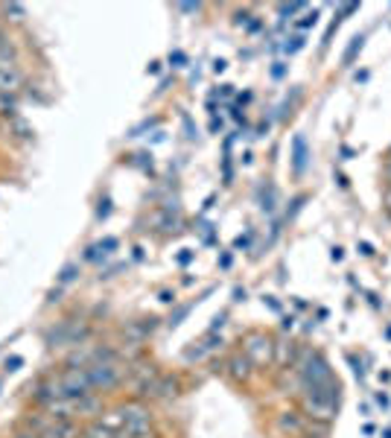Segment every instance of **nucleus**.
Returning <instances> with one entry per match:
<instances>
[{
  "instance_id": "nucleus-1",
  "label": "nucleus",
  "mask_w": 391,
  "mask_h": 438,
  "mask_svg": "<svg viewBox=\"0 0 391 438\" xmlns=\"http://www.w3.org/2000/svg\"><path fill=\"white\" fill-rule=\"evenodd\" d=\"M59 397H71V400H85L94 395V386L88 377V368H68L59 377H53Z\"/></svg>"
},
{
  "instance_id": "nucleus-2",
  "label": "nucleus",
  "mask_w": 391,
  "mask_h": 438,
  "mask_svg": "<svg viewBox=\"0 0 391 438\" xmlns=\"http://www.w3.org/2000/svg\"><path fill=\"white\" fill-rule=\"evenodd\" d=\"M88 377H91L94 388H103L105 392V388H114L123 380V368L117 365V360H114V353H105L94 365H88Z\"/></svg>"
},
{
  "instance_id": "nucleus-3",
  "label": "nucleus",
  "mask_w": 391,
  "mask_h": 438,
  "mask_svg": "<svg viewBox=\"0 0 391 438\" xmlns=\"http://www.w3.org/2000/svg\"><path fill=\"white\" fill-rule=\"evenodd\" d=\"M246 356H249V363H254V365H266L272 360V342L266 336H251L249 345H246Z\"/></svg>"
},
{
  "instance_id": "nucleus-4",
  "label": "nucleus",
  "mask_w": 391,
  "mask_h": 438,
  "mask_svg": "<svg viewBox=\"0 0 391 438\" xmlns=\"http://www.w3.org/2000/svg\"><path fill=\"white\" fill-rule=\"evenodd\" d=\"M307 158H309L307 140H304V135H295V140H292V170H295V175H304Z\"/></svg>"
},
{
  "instance_id": "nucleus-5",
  "label": "nucleus",
  "mask_w": 391,
  "mask_h": 438,
  "mask_svg": "<svg viewBox=\"0 0 391 438\" xmlns=\"http://www.w3.org/2000/svg\"><path fill=\"white\" fill-rule=\"evenodd\" d=\"M73 435H76V427L71 421H56V418H53V424H47L41 430V438H73Z\"/></svg>"
},
{
  "instance_id": "nucleus-6",
  "label": "nucleus",
  "mask_w": 391,
  "mask_h": 438,
  "mask_svg": "<svg viewBox=\"0 0 391 438\" xmlns=\"http://www.w3.org/2000/svg\"><path fill=\"white\" fill-rule=\"evenodd\" d=\"M362 47H365V36H353L351 44H348V50H345V56H341V64H345V68H351V64L356 61V56L362 53Z\"/></svg>"
},
{
  "instance_id": "nucleus-7",
  "label": "nucleus",
  "mask_w": 391,
  "mask_h": 438,
  "mask_svg": "<svg viewBox=\"0 0 391 438\" xmlns=\"http://www.w3.org/2000/svg\"><path fill=\"white\" fill-rule=\"evenodd\" d=\"M231 374L239 377V380H246L251 374V363H249V356H234L231 360Z\"/></svg>"
},
{
  "instance_id": "nucleus-8",
  "label": "nucleus",
  "mask_w": 391,
  "mask_h": 438,
  "mask_svg": "<svg viewBox=\"0 0 391 438\" xmlns=\"http://www.w3.org/2000/svg\"><path fill=\"white\" fill-rule=\"evenodd\" d=\"M18 85V76L9 73V68H0V91H12Z\"/></svg>"
},
{
  "instance_id": "nucleus-9",
  "label": "nucleus",
  "mask_w": 391,
  "mask_h": 438,
  "mask_svg": "<svg viewBox=\"0 0 391 438\" xmlns=\"http://www.w3.org/2000/svg\"><path fill=\"white\" fill-rule=\"evenodd\" d=\"M281 427H283V430H292V432H298V430H301V421H298L295 412H286V415L281 418Z\"/></svg>"
},
{
  "instance_id": "nucleus-10",
  "label": "nucleus",
  "mask_w": 391,
  "mask_h": 438,
  "mask_svg": "<svg viewBox=\"0 0 391 438\" xmlns=\"http://www.w3.org/2000/svg\"><path fill=\"white\" fill-rule=\"evenodd\" d=\"M316 21H318V12H309V15H304V18L298 21V29H309V27H316Z\"/></svg>"
},
{
  "instance_id": "nucleus-11",
  "label": "nucleus",
  "mask_w": 391,
  "mask_h": 438,
  "mask_svg": "<svg viewBox=\"0 0 391 438\" xmlns=\"http://www.w3.org/2000/svg\"><path fill=\"white\" fill-rule=\"evenodd\" d=\"M73 278H76V266H73V263H71V266H64V269H61V278H59V281H61V284H71Z\"/></svg>"
},
{
  "instance_id": "nucleus-12",
  "label": "nucleus",
  "mask_w": 391,
  "mask_h": 438,
  "mask_svg": "<svg viewBox=\"0 0 391 438\" xmlns=\"http://www.w3.org/2000/svg\"><path fill=\"white\" fill-rule=\"evenodd\" d=\"M184 61H187V56H184L182 50H175V53H170V64H172V68H184Z\"/></svg>"
},
{
  "instance_id": "nucleus-13",
  "label": "nucleus",
  "mask_w": 391,
  "mask_h": 438,
  "mask_svg": "<svg viewBox=\"0 0 391 438\" xmlns=\"http://www.w3.org/2000/svg\"><path fill=\"white\" fill-rule=\"evenodd\" d=\"M292 44H286V53H298L301 47H304V36H295V38H289Z\"/></svg>"
},
{
  "instance_id": "nucleus-14",
  "label": "nucleus",
  "mask_w": 391,
  "mask_h": 438,
  "mask_svg": "<svg viewBox=\"0 0 391 438\" xmlns=\"http://www.w3.org/2000/svg\"><path fill=\"white\" fill-rule=\"evenodd\" d=\"M304 9V3H289V6H278V12L281 15H295V12H301Z\"/></svg>"
},
{
  "instance_id": "nucleus-15",
  "label": "nucleus",
  "mask_w": 391,
  "mask_h": 438,
  "mask_svg": "<svg viewBox=\"0 0 391 438\" xmlns=\"http://www.w3.org/2000/svg\"><path fill=\"white\" fill-rule=\"evenodd\" d=\"M21 365H24L21 356H12V360H6V371H18Z\"/></svg>"
},
{
  "instance_id": "nucleus-16",
  "label": "nucleus",
  "mask_w": 391,
  "mask_h": 438,
  "mask_svg": "<svg viewBox=\"0 0 391 438\" xmlns=\"http://www.w3.org/2000/svg\"><path fill=\"white\" fill-rule=\"evenodd\" d=\"M182 120H184V129H187V138L193 140V138H196V135H199V132H196V129H193V123H190V117H187V115H184Z\"/></svg>"
},
{
  "instance_id": "nucleus-17",
  "label": "nucleus",
  "mask_w": 391,
  "mask_h": 438,
  "mask_svg": "<svg viewBox=\"0 0 391 438\" xmlns=\"http://www.w3.org/2000/svg\"><path fill=\"white\" fill-rule=\"evenodd\" d=\"M108 205H111V202H108V199H103V202H100V210H96V217H108V210H111Z\"/></svg>"
},
{
  "instance_id": "nucleus-18",
  "label": "nucleus",
  "mask_w": 391,
  "mask_h": 438,
  "mask_svg": "<svg viewBox=\"0 0 391 438\" xmlns=\"http://www.w3.org/2000/svg\"><path fill=\"white\" fill-rule=\"evenodd\" d=\"M225 68H228V61H225V59H216V61H214V73H222Z\"/></svg>"
},
{
  "instance_id": "nucleus-19",
  "label": "nucleus",
  "mask_w": 391,
  "mask_h": 438,
  "mask_svg": "<svg viewBox=\"0 0 391 438\" xmlns=\"http://www.w3.org/2000/svg\"><path fill=\"white\" fill-rule=\"evenodd\" d=\"M178 9H182V12H199L202 6H199V3H182V6H178Z\"/></svg>"
},
{
  "instance_id": "nucleus-20",
  "label": "nucleus",
  "mask_w": 391,
  "mask_h": 438,
  "mask_svg": "<svg viewBox=\"0 0 391 438\" xmlns=\"http://www.w3.org/2000/svg\"><path fill=\"white\" fill-rule=\"evenodd\" d=\"M330 257H333V261L339 263V261H341V257H345V249H339V246H336V249L330 251Z\"/></svg>"
},
{
  "instance_id": "nucleus-21",
  "label": "nucleus",
  "mask_w": 391,
  "mask_h": 438,
  "mask_svg": "<svg viewBox=\"0 0 391 438\" xmlns=\"http://www.w3.org/2000/svg\"><path fill=\"white\" fill-rule=\"evenodd\" d=\"M249 240H251L249 234H246V237H237V242H234V246H237V249H246V246H249Z\"/></svg>"
},
{
  "instance_id": "nucleus-22",
  "label": "nucleus",
  "mask_w": 391,
  "mask_h": 438,
  "mask_svg": "<svg viewBox=\"0 0 391 438\" xmlns=\"http://www.w3.org/2000/svg\"><path fill=\"white\" fill-rule=\"evenodd\" d=\"M360 251H362L365 257H371V254H374V249H371V242H360Z\"/></svg>"
},
{
  "instance_id": "nucleus-23",
  "label": "nucleus",
  "mask_w": 391,
  "mask_h": 438,
  "mask_svg": "<svg viewBox=\"0 0 391 438\" xmlns=\"http://www.w3.org/2000/svg\"><path fill=\"white\" fill-rule=\"evenodd\" d=\"M222 324H225V313L214 319V324H210V330H216V328H222Z\"/></svg>"
},
{
  "instance_id": "nucleus-24",
  "label": "nucleus",
  "mask_w": 391,
  "mask_h": 438,
  "mask_svg": "<svg viewBox=\"0 0 391 438\" xmlns=\"http://www.w3.org/2000/svg\"><path fill=\"white\" fill-rule=\"evenodd\" d=\"M193 261V251H184L182 257H178V263H190Z\"/></svg>"
},
{
  "instance_id": "nucleus-25",
  "label": "nucleus",
  "mask_w": 391,
  "mask_h": 438,
  "mask_svg": "<svg viewBox=\"0 0 391 438\" xmlns=\"http://www.w3.org/2000/svg\"><path fill=\"white\" fill-rule=\"evenodd\" d=\"M246 298V289H234V301H242Z\"/></svg>"
},
{
  "instance_id": "nucleus-26",
  "label": "nucleus",
  "mask_w": 391,
  "mask_h": 438,
  "mask_svg": "<svg viewBox=\"0 0 391 438\" xmlns=\"http://www.w3.org/2000/svg\"><path fill=\"white\" fill-rule=\"evenodd\" d=\"M377 403H380V407H383V409H385V407H388V397H385V395H383V392H380V395H377Z\"/></svg>"
},
{
  "instance_id": "nucleus-27",
  "label": "nucleus",
  "mask_w": 391,
  "mask_h": 438,
  "mask_svg": "<svg viewBox=\"0 0 391 438\" xmlns=\"http://www.w3.org/2000/svg\"><path fill=\"white\" fill-rule=\"evenodd\" d=\"M383 438H391V427H388V430H385V432H383Z\"/></svg>"
},
{
  "instance_id": "nucleus-28",
  "label": "nucleus",
  "mask_w": 391,
  "mask_h": 438,
  "mask_svg": "<svg viewBox=\"0 0 391 438\" xmlns=\"http://www.w3.org/2000/svg\"><path fill=\"white\" fill-rule=\"evenodd\" d=\"M385 202H388V207H391V193H388V199H385Z\"/></svg>"
},
{
  "instance_id": "nucleus-29",
  "label": "nucleus",
  "mask_w": 391,
  "mask_h": 438,
  "mask_svg": "<svg viewBox=\"0 0 391 438\" xmlns=\"http://www.w3.org/2000/svg\"><path fill=\"white\" fill-rule=\"evenodd\" d=\"M82 438H91V435H88V432H85V435H82Z\"/></svg>"
}]
</instances>
